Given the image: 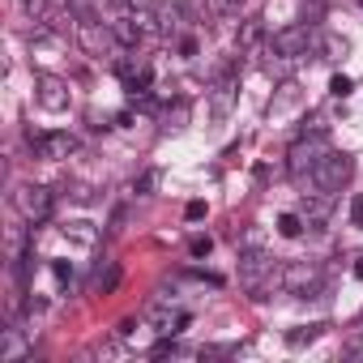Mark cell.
<instances>
[{"mask_svg":"<svg viewBox=\"0 0 363 363\" xmlns=\"http://www.w3.org/2000/svg\"><path fill=\"white\" fill-rule=\"evenodd\" d=\"M278 90H282V94H278V99L269 103V111H274V116H282L286 107H295V103H299V86H295V82H282Z\"/></svg>","mask_w":363,"mask_h":363,"instance_id":"9a60e30c","label":"cell"},{"mask_svg":"<svg viewBox=\"0 0 363 363\" xmlns=\"http://www.w3.org/2000/svg\"><path fill=\"white\" fill-rule=\"evenodd\" d=\"M189 252L201 261V257H210V252H214V240H210V235H193V240H189Z\"/></svg>","mask_w":363,"mask_h":363,"instance_id":"7402d4cb","label":"cell"},{"mask_svg":"<svg viewBox=\"0 0 363 363\" xmlns=\"http://www.w3.org/2000/svg\"><path fill=\"white\" fill-rule=\"evenodd\" d=\"M320 286H325V269L316 261H291V265H282V291L286 295L312 299Z\"/></svg>","mask_w":363,"mask_h":363,"instance_id":"277c9868","label":"cell"},{"mask_svg":"<svg viewBox=\"0 0 363 363\" xmlns=\"http://www.w3.org/2000/svg\"><path fill=\"white\" fill-rule=\"evenodd\" d=\"M184 124H189V103H175L167 111V128H184Z\"/></svg>","mask_w":363,"mask_h":363,"instance_id":"44dd1931","label":"cell"},{"mask_svg":"<svg viewBox=\"0 0 363 363\" xmlns=\"http://www.w3.org/2000/svg\"><path fill=\"white\" fill-rule=\"evenodd\" d=\"M261 39H265L261 18H248V22H240V30H235V52H257Z\"/></svg>","mask_w":363,"mask_h":363,"instance_id":"7c38bea8","label":"cell"},{"mask_svg":"<svg viewBox=\"0 0 363 363\" xmlns=\"http://www.w3.org/2000/svg\"><path fill=\"white\" fill-rule=\"evenodd\" d=\"M30 145L39 150V158L60 162V158H69V154L77 150V137H73V133H35V137H30Z\"/></svg>","mask_w":363,"mask_h":363,"instance_id":"9c48e42d","label":"cell"},{"mask_svg":"<svg viewBox=\"0 0 363 363\" xmlns=\"http://www.w3.org/2000/svg\"><path fill=\"white\" fill-rule=\"evenodd\" d=\"M210 9H214V13H240L244 0H210Z\"/></svg>","mask_w":363,"mask_h":363,"instance_id":"d4e9b609","label":"cell"},{"mask_svg":"<svg viewBox=\"0 0 363 363\" xmlns=\"http://www.w3.org/2000/svg\"><path fill=\"white\" fill-rule=\"evenodd\" d=\"M291 65H295V56H282V52H274L269 48V56H265V77H278V82H291Z\"/></svg>","mask_w":363,"mask_h":363,"instance_id":"4fadbf2b","label":"cell"},{"mask_svg":"<svg viewBox=\"0 0 363 363\" xmlns=\"http://www.w3.org/2000/svg\"><path fill=\"white\" fill-rule=\"evenodd\" d=\"M325 154H329L325 133H303V137L291 145V154H286V171H291L295 179H308V175L325 162Z\"/></svg>","mask_w":363,"mask_h":363,"instance_id":"7a4b0ae2","label":"cell"},{"mask_svg":"<svg viewBox=\"0 0 363 363\" xmlns=\"http://www.w3.org/2000/svg\"><path fill=\"white\" fill-rule=\"evenodd\" d=\"M354 278H363V257H359V261H354Z\"/></svg>","mask_w":363,"mask_h":363,"instance_id":"d6a6232c","label":"cell"},{"mask_svg":"<svg viewBox=\"0 0 363 363\" xmlns=\"http://www.w3.org/2000/svg\"><path fill=\"white\" fill-rule=\"evenodd\" d=\"M350 175H354V162H350V154H333V150H329V154H325V162H320V167L308 175V184H312V189H325V193H337V189L346 184V179H350Z\"/></svg>","mask_w":363,"mask_h":363,"instance_id":"8992f818","label":"cell"},{"mask_svg":"<svg viewBox=\"0 0 363 363\" xmlns=\"http://www.w3.org/2000/svg\"><path fill=\"white\" fill-rule=\"evenodd\" d=\"M350 218H354V227H363V197L350 201Z\"/></svg>","mask_w":363,"mask_h":363,"instance_id":"f1b7e54d","label":"cell"},{"mask_svg":"<svg viewBox=\"0 0 363 363\" xmlns=\"http://www.w3.org/2000/svg\"><path fill=\"white\" fill-rule=\"evenodd\" d=\"M13 206H18V214L30 223V227H39V223H48L52 218V193L43 189V184H22V189H13Z\"/></svg>","mask_w":363,"mask_h":363,"instance_id":"5b68a950","label":"cell"},{"mask_svg":"<svg viewBox=\"0 0 363 363\" xmlns=\"http://www.w3.org/2000/svg\"><path fill=\"white\" fill-rule=\"evenodd\" d=\"M303 133H325V124H320V116H308V120H303Z\"/></svg>","mask_w":363,"mask_h":363,"instance_id":"4dcf8cb0","label":"cell"},{"mask_svg":"<svg viewBox=\"0 0 363 363\" xmlns=\"http://www.w3.org/2000/svg\"><path fill=\"white\" fill-rule=\"evenodd\" d=\"M77 43L90 52V56H120L124 43L116 39V26L111 22H99L94 13H82L77 18Z\"/></svg>","mask_w":363,"mask_h":363,"instance_id":"6da1fadb","label":"cell"},{"mask_svg":"<svg viewBox=\"0 0 363 363\" xmlns=\"http://www.w3.org/2000/svg\"><path fill=\"white\" fill-rule=\"evenodd\" d=\"M303 227H308V223H303V214H299V210L278 218V235H282V240H299V235H303Z\"/></svg>","mask_w":363,"mask_h":363,"instance_id":"2e32d148","label":"cell"},{"mask_svg":"<svg viewBox=\"0 0 363 363\" xmlns=\"http://www.w3.org/2000/svg\"><path fill=\"white\" fill-rule=\"evenodd\" d=\"M116 282H120L116 261H103V265L94 269V291H99V295H107V291H116Z\"/></svg>","mask_w":363,"mask_h":363,"instance_id":"5bb4252c","label":"cell"},{"mask_svg":"<svg viewBox=\"0 0 363 363\" xmlns=\"http://www.w3.org/2000/svg\"><path fill=\"white\" fill-rule=\"evenodd\" d=\"M320 52H325V60H346V39H337V35H325L320 39Z\"/></svg>","mask_w":363,"mask_h":363,"instance_id":"d6986e66","label":"cell"},{"mask_svg":"<svg viewBox=\"0 0 363 363\" xmlns=\"http://www.w3.org/2000/svg\"><path fill=\"white\" fill-rule=\"evenodd\" d=\"M235 244H240V252H252V248H265V231H257V227H248L244 235H235Z\"/></svg>","mask_w":363,"mask_h":363,"instance_id":"ffe728a7","label":"cell"},{"mask_svg":"<svg viewBox=\"0 0 363 363\" xmlns=\"http://www.w3.org/2000/svg\"><path fill=\"white\" fill-rule=\"evenodd\" d=\"M346 354H363V342H350V346H346Z\"/></svg>","mask_w":363,"mask_h":363,"instance_id":"1f68e13d","label":"cell"},{"mask_svg":"<svg viewBox=\"0 0 363 363\" xmlns=\"http://www.w3.org/2000/svg\"><path fill=\"white\" fill-rule=\"evenodd\" d=\"M320 30L312 26V22H295V26H282V30H274V39H269V48L274 52H282V56H308V52H320Z\"/></svg>","mask_w":363,"mask_h":363,"instance_id":"3957f363","label":"cell"},{"mask_svg":"<svg viewBox=\"0 0 363 363\" xmlns=\"http://www.w3.org/2000/svg\"><path fill=\"white\" fill-rule=\"evenodd\" d=\"M320 329H325V325H299V329H291V333H286V346H295V350H299V346L316 342V337H320Z\"/></svg>","mask_w":363,"mask_h":363,"instance_id":"e0dca14e","label":"cell"},{"mask_svg":"<svg viewBox=\"0 0 363 363\" xmlns=\"http://www.w3.org/2000/svg\"><path fill=\"white\" fill-rule=\"evenodd\" d=\"M30 354V342L22 329H5V342H0V363H22Z\"/></svg>","mask_w":363,"mask_h":363,"instance_id":"8fae6325","label":"cell"},{"mask_svg":"<svg viewBox=\"0 0 363 363\" xmlns=\"http://www.w3.org/2000/svg\"><path fill=\"white\" fill-rule=\"evenodd\" d=\"M124 9H158V0H124Z\"/></svg>","mask_w":363,"mask_h":363,"instance_id":"f546056e","label":"cell"},{"mask_svg":"<svg viewBox=\"0 0 363 363\" xmlns=\"http://www.w3.org/2000/svg\"><path fill=\"white\" fill-rule=\"evenodd\" d=\"M35 99H39L43 111H65V107H69V82H60L56 73H39Z\"/></svg>","mask_w":363,"mask_h":363,"instance_id":"52a82bcc","label":"cell"},{"mask_svg":"<svg viewBox=\"0 0 363 363\" xmlns=\"http://www.w3.org/2000/svg\"><path fill=\"white\" fill-rule=\"evenodd\" d=\"M154 184H158V171H145V175L137 179V193L145 197V193H154Z\"/></svg>","mask_w":363,"mask_h":363,"instance_id":"4316f807","label":"cell"},{"mask_svg":"<svg viewBox=\"0 0 363 363\" xmlns=\"http://www.w3.org/2000/svg\"><path fill=\"white\" fill-rule=\"evenodd\" d=\"M52 274L56 282H73V261H52Z\"/></svg>","mask_w":363,"mask_h":363,"instance_id":"484cf974","label":"cell"},{"mask_svg":"<svg viewBox=\"0 0 363 363\" xmlns=\"http://www.w3.org/2000/svg\"><path fill=\"white\" fill-rule=\"evenodd\" d=\"M350 90H354V82H350V77H342V73H337V77H329V94H333V99H346Z\"/></svg>","mask_w":363,"mask_h":363,"instance_id":"603a6c76","label":"cell"},{"mask_svg":"<svg viewBox=\"0 0 363 363\" xmlns=\"http://www.w3.org/2000/svg\"><path fill=\"white\" fill-rule=\"evenodd\" d=\"M18 5H22V13H26L30 22H48V18H52V5H48V0H18Z\"/></svg>","mask_w":363,"mask_h":363,"instance_id":"ac0fdd59","label":"cell"},{"mask_svg":"<svg viewBox=\"0 0 363 363\" xmlns=\"http://www.w3.org/2000/svg\"><path fill=\"white\" fill-rule=\"evenodd\" d=\"M184 218H189V223H201V218H206V201H189Z\"/></svg>","mask_w":363,"mask_h":363,"instance_id":"83f0119b","label":"cell"},{"mask_svg":"<svg viewBox=\"0 0 363 363\" xmlns=\"http://www.w3.org/2000/svg\"><path fill=\"white\" fill-rule=\"evenodd\" d=\"M359 5H363V0H359Z\"/></svg>","mask_w":363,"mask_h":363,"instance_id":"836d02e7","label":"cell"},{"mask_svg":"<svg viewBox=\"0 0 363 363\" xmlns=\"http://www.w3.org/2000/svg\"><path fill=\"white\" fill-rule=\"evenodd\" d=\"M333 210H337V193H325V189L303 193V201H299V214H303V223H308V227L329 223V218H333Z\"/></svg>","mask_w":363,"mask_h":363,"instance_id":"ba28073f","label":"cell"},{"mask_svg":"<svg viewBox=\"0 0 363 363\" xmlns=\"http://www.w3.org/2000/svg\"><path fill=\"white\" fill-rule=\"evenodd\" d=\"M65 231H69L73 240H82V244H94V231H90V223H69Z\"/></svg>","mask_w":363,"mask_h":363,"instance_id":"cb8c5ba5","label":"cell"},{"mask_svg":"<svg viewBox=\"0 0 363 363\" xmlns=\"http://www.w3.org/2000/svg\"><path fill=\"white\" fill-rule=\"evenodd\" d=\"M235 94H240V82H235V73L218 77V86H214V94H210V107H214V116H227V111L235 107Z\"/></svg>","mask_w":363,"mask_h":363,"instance_id":"30bf717a","label":"cell"}]
</instances>
